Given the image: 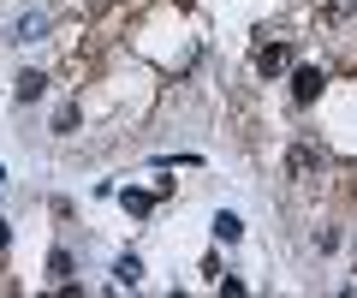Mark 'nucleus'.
I'll use <instances>...</instances> for the list:
<instances>
[{
	"label": "nucleus",
	"instance_id": "obj_8",
	"mask_svg": "<svg viewBox=\"0 0 357 298\" xmlns=\"http://www.w3.org/2000/svg\"><path fill=\"white\" fill-rule=\"evenodd\" d=\"M48 274H54V281H66V274H72V257H66V251H54V257H48Z\"/></svg>",
	"mask_w": 357,
	"mask_h": 298
},
{
	"label": "nucleus",
	"instance_id": "obj_5",
	"mask_svg": "<svg viewBox=\"0 0 357 298\" xmlns=\"http://www.w3.org/2000/svg\"><path fill=\"white\" fill-rule=\"evenodd\" d=\"M42 90H48V78H42V72H18V102H36Z\"/></svg>",
	"mask_w": 357,
	"mask_h": 298
},
{
	"label": "nucleus",
	"instance_id": "obj_10",
	"mask_svg": "<svg viewBox=\"0 0 357 298\" xmlns=\"http://www.w3.org/2000/svg\"><path fill=\"white\" fill-rule=\"evenodd\" d=\"M0 179H6V167H0Z\"/></svg>",
	"mask_w": 357,
	"mask_h": 298
},
{
	"label": "nucleus",
	"instance_id": "obj_3",
	"mask_svg": "<svg viewBox=\"0 0 357 298\" xmlns=\"http://www.w3.org/2000/svg\"><path fill=\"white\" fill-rule=\"evenodd\" d=\"M286 66H292V48H262V54H256V72H268V78L286 72Z\"/></svg>",
	"mask_w": 357,
	"mask_h": 298
},
{
	"label": "nucleus",
	"instance_id": "obj_1",
	"mask_svg": "<svg viewBox=\"0 0 357 298\" xmlns=\"http://www.w3.org/2000/svg\"><path fill=\"white\" fill-rule=\"evenodd\" d=\"M36 36H48V13H18L6 30V42H36Z\"/></svg>",
	"mask_w": 357,
	"mask_h": 298
},
{
	"label": "nucleus",
	"instance_id": "obj_6",
	"mask_svg": "<svg viewBox=\"0 0 357 298\" xmlns=\"http://www.w3.org/2000/svg\"><path fill=\"white\" fill-rule=\"evenodd\" d=\"M114 281H119V286H137V281H143V262H137V257H119V262H114Z\"/></svg>",
	"mask_w": 357,
	"mask_h": 298
},
{
	"label": "nucleus",
	"instance_id": "obj_9",
	"mask_svg": "<svg viewBox=\"0 0 357 298\" xmlns=\"http://www.w3.org/2000/svg\"><path fill=\"white\" fill-rule=\"evenodd\" d=\"M6 239H13V227H6V221H0V251H6Z\"/></svg>",
	"mask_w": 357,
	"mask_h": 298
},
{
	"label": "nucleus",
	"instance_id": "obj_2",
	"mask_svg": "<svg viewBox=\"0 0 357 298\" xmlns=\"http://www.w3.org/2000/svg\"><path fill=\"white\" fill-rule=\"evenodd\" d=\"M321 84H328V78H321L316 66H298V78H292V96H298V107H310V102H316V96H321Z\"/></svg>",
	"mask_w": 357,
	"mask_h": 298
},
{
	"label": "nucleus",
	"instance_id": "obj_7",
	"mask_svg": "<svg viewBox=\"0 0 357 298\" xmlns=\"http://www.w3.org/2000/svg\"><path fill=\"white\" fill-rule=\"evenodd\" d=\"M126 209H131V215H149L155 197H149V191H126Z\"/></svg>",
	"mask_w": 357,
	"mask_h": 298
},
{
	"label": "nucleus",
	"instance_id": "obj_4",
	"mask_svg": "<svg viewBox=\"0 0 357 298\" xmlns=\"http://www.w3.org/2000/svg\"><path fill=\"white\" fill-rule=\"evenodd\" d=\"M238 233H244V221L220 209V215H215V239H220V245H238Z\"/></svg>",
	"mask_w": 357,
	"mask_h": 298
}]
</instances>
